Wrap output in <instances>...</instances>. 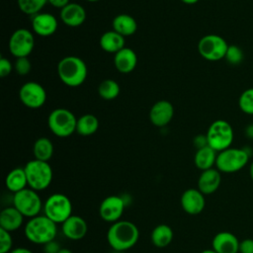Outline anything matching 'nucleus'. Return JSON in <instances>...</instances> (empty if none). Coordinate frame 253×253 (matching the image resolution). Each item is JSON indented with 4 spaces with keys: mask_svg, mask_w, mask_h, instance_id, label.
<instances>
[{
    "mask_svg": "<svg viewBox=\"0 0 253 253\" xmlns=\"http://www.w3.org/2000/svg\"><path fill=\"white\" fill-rule=\"evenodd\" d=\"M174 232L172 228L167 224H158L156 225L150 235L151 241L155 247L165 248L167 247L173 240Z\"/></svg>",
    "mask_w": 253,
    "mask_h": 253,
    "instance_id": "nucleus-27",
    "label": "nucleus"
},
{
    "mask_svg": "<svg viewBox=\"0 0 253 253\" xmlns=\"http://www.w3.org/2000/svg\"><path fill=\"white\" fill-rule=\"evenodd\" d=\"M239 241L237 237L228 231H221L212 238V249L216 253H237L239 252Z\"/></svg>",
    "mask_w": 253,
    "mask_h": 253,
    "instance_id": "nucleus-18",
    "label": "nucleus"
},
{
    "mask_svg": "<svg viewBox=\"0 0 253 253\" xmlns=\"http://www.w3.org/2000/svg\"><path fill=\"white\" fill-rule=\"evenodd\" d=\"M245 132H246V135H247V136H249V137L253 138V126H247V128H246Z\"/></svg>",
    "mask_w": 253,
    "mask_h": 253,
    "instance_id": "nucleus-42",
    "label": "nucleus"
},
{
    "mask_svg": "<svg viewBox=\"0 0 253 253\" xmlns=\"http://www.w3.org/2000/svg\"><path fill=\"white\" fill-rule=\"evenodd\" d=\"M208 144L216 152L229 148L234 137L233 128L224 120H216L211 124L206 133Z\"/></svg>",
    "mask_w": 253,
    "mask_h": 253,
    "instance_id": "nucleus-5",
    "label": "nucleus"
},
{
    "mask_svg": "<svg viewBox=\"0 0 253 253\" xmlns=\"http://www.w3.org/2000/svg\"><path fill=\"white\" fill-rule=\"evenodd\" d=\"M249 156L248 151L244 148H226L217 152L216 169L222 173L237 172L247 164Z\"/></svg>",
    "mask_w": 253,
    "mask_h": 253,
    "instance_id": "nucleus-8",
    "label": "nucleus"
},
{
    "mask_svg": "<svg viewBox=\"0 0 253 253\" xmlns=\"http://www.w3.org/2000/svg\"><path fill=\"white\" fill-rule=\"evenodd\" d=\"M29 188L40 192L49 187L52 181V169L48 162L33 159L24 166Z\"/></svg>",
    "mask_w": 253,
    "mask_h": 253,
    "instance_id": "nucleus-4",
    "label": "nucleus"
},
{
    "mask_svg": "<svg viewBox=\"0 0 253 253\" xmlns=\"http://www.w3.org/2000/svg\"><path fill=\"white\" fill-rule=\"evenodd\" d=\"M27 239L35 244H42L55 239L57 234L56 223L44 214H39L30 218L24 228Z\"/></svg>",
    "mask_w": 253,
    "mask_h": 253,
    "instance_id": "nucleus-3",
    "label": "nucleus"
},
{
    "mask_svg": "<svg viewBox=\"0 0 253 253\" xmlns=\"http://www.w3.org/2000/svg\"><path fill=\"white\" fill-rule=\"evenodd\" d=\"M99 127L98 119L92 114L82 115L77 119L76 132L83 136H88L94 134Z\"/></svg>",
    "mask_w": 253,
    "mask_h": 253,
    "instance_id": "nucleus-28",
    "label": "nucleus"
},
{
    "mask_svg": "<svg viewBox=\"0 0 253 253\" xmlns=\"http://www.w3.org/2000/svg\"><path fill=\"white\" fill-rule=\"evenodd\" d=\"M5 185L13 194L26 189L28 186V180L24 167H16L12 169L6 176Z\"/></svg>",
    "mask_w": 253,
    "mask_h": 253,
    "instance_id": "nucleus-24",
    "label": "nucleus"
},
{
    "mask_svg": "<svg viewBox=\"0 0 253 253\" xmlns=\"http://www.w3.org/2000/svg\"><path fill=\"white\" fill-rule=\"evenodd\" d=\"M180 203L185 212L191 215H196L201 213L205 209V195L199 189L190 188L183 192Z\"/></svg>",
    "mask_w": 253,
    "mask_h": 253,
    "instance_id": "nucleus-14",
    "label": "nucleus"
},
{
    "mask_svg": "<svg viewBox=\"0 0 253 253\" xmlns=\"http://www.w3.org/2000/svg\"><path fill=\"white\" fill-rule=\"evenodd\" d=\"M56 18L48 13H39L32 18L33 31L41 37H49L57 30Z\"/></svg>",
    "mask_w": 253,
    "mask_h": 253,
    "instance_id": "nucleus-17",
    "label": "nucleus"
},
{
    "mask_svg": "<svg viewBox=\"0 0 253 253\" xmlns=\"http://www.w3.org/2000/svg\"><path fill=\"white\" fill-rule=\"evenodd\" d=\"M240 253H253V239L246 238L239 243Z\"/></svg>",
    "mask_w": 253,
    "mask_h": 253,
    "instance_id": "nucleus-38",
    "label": "nucleus"
},
{
    "mask_svg": "<svg viewBox=\"0 0 253 253\" xmlns=\"http://www.w3.org/2000/svg\"><path fill=\"white\" fill-rule=\"evenodd\" d=\"M47 3L50 4L54 8H59L60 10L68 5L70 2L69 0H47Z\"/></svg>",
    "mask_w": 253,
    "mask_h": 253,
    "instance_id": "nucleus-40",
    "label": "nucleus"
},
{
    "mask_svg": "<svg viewBox=\"0 0 253 253\" xmlns=\"http://www.w3.org/2000/svg\"><path fill=\"white\" fill-rule=\"evenodd\" d=\"M99 96L107 101L116 99L120 94V86L117 81L113 79H106L102 81L98 87Z\"/></svg>",
    "mask_w": 253,
    "mask_h": 253,
    "instance_id": "nucleus-30",
    "label": "nucleus"
},
{
    "mask_svg": "<svg viewBox=\"0 0 253 253\" xmlns=\"http://www.w3.org/2000/svg\"><path fill=\"white\" fill-rule=\"evenodd\" d=\"M139 238L137 226L129 220H118L111 224L107 232V241L114 250L126 251L132 248Z\"/></svg>",
    "mask_w": 253,
    "mask_h": 253,
    "instance_id": "nucleus-1",
    "label": "nucleus"
},
{
    "mask_svg": "<svg viewBox=\"0 0 253 253\" xmlns=\"http://www.w3.org/2000/svg\"><path fill=\"white\" fill-rule=\"evenodd\" d=\"M87 65L78 56L69 55L61 58L57 64L58 77L63 84L69 87H78L87 78Z\"/></svg>",
    "mask_w": 253,
    "mask_h": 253,
    "instance_id": "nucleus-2",
    "label": "nucleus"
},
{
    "mask_svg": "<svg viewBox=\"0 0 253 253\" xmlns=\"http://www.w3.org/2000/svg\"><path fill=\"white\" fill-rule=\"evenodd\" d=\"M13 69V65L10 60L4 56H0V76L6 77L8 76Z\"/></svg>",
    "mask_w": 253,
    "mask_h": 253,
    "instance_id": "nucleus-36",
    "label": "nucleus"
},
{
    "mask_svg": "<svg viewBox=\"0 0 253 253\" xmlns=\"http://www.w3.org/2000/svg\"><path fill=\"white\" fill-rule=\"evenodd\" d=\"M19 9L26 15L35 16L45 6L47 0H17Z\"/></svg>",
    "mask_w": 253,
    "mask_h": 253,
    "instance_id": "nucleus-31",
    "label": "nucleus"
},
{
    "mask_svg": "<svg viewBox=\"0 0 253 253\" xmlns=\"http://www.w3.org/2000/svg\"><path fill=\"white\" fill-rule=\"evenodd\" d=\"M180 1H182L183 3L188 4V5H193V4H196L199 0H180Z\"/></svg>",
    "mask_w": 253,
    "mask_h": 253,
    "instance_id": "nucleus-43",
    "label": "nucleus"
},
{
    "mask_svg": "<svg viewBox=\"0 0 253 253\" xmlns=\"http://www.w3.org/2000/svg\"><path fill=\"white\" fill-rule=\"evenodd\" d=\"M61 249L59 243L53 239L43 245V253H58V251Z\"/></svg>",
    "mask_w": 253,
    "mask_h": 253,
    "instance_id": "nucleus-37",
    "label": "nucleus"
},
{
    "mask_svg": "<svg viewBox=\"0 0 253 253\" xmlns=\"http://www.w3.org/2000/svg\"><path fill=\"white\" fill-rule=\"evenodd\" d=\"M19 98L26 107L39 109L42 107L46 101V92L40 83L29 81L20 88Z\"/></svg>",
    "mask_w": 253,
    "mask_h": 253,
    "instance_id": "nucleus-12",
    "label": "nucleus"
},
{
    "mask_svg": "<svg viewBox=\"0 0 253 253\" xmlns=\"http://www.w3.org/2000/svg\"><path fill=\"white\" fill-rule=\"evenodd\" d=\"M200 253H216V252L213 249H206V250H204V251H202Z\"/></svg>",
    "mask_w": 253,
    "mask_h": 253,
    "instance_id": "nucleus-45",
    "label": "nucleus"
},
{
    "mask_svg": "<svg viewBox=\"0 0 253 253\" xmlns=\"http://www.w3.org/2000/svg\"><path fill=\"white\" fill-rule=\"evenodd\" d=\"M24 215L14 207H7L0 213V228L9 232L18 230L24 222Z\"/></svg>",
    "mask_w": 253,
    "mask_h": 253,
    "instance_id": "nucleus-22",
    "label": "nucleus"
},
{
    "mask_svg": "<svg viewBox=\"0 0 253 253\" xmlns=\"http://www.w3.org/2000/svg\"><path fill=\"white\" fill-rule=\"evenodd\" d=\"M13 238L11 232L0 228V253H9L12 250Z\"/></svg>",
    "mask_w": 253,
    "mask_h": 253,
    "instance_id": "nucleus-34",
    "label": "nucleus"
},
{
    "mask_svg": "<svg viewBox=\"0 0 253 253\" xmlns=\"http://www.w3.org/2000/svg\"><path fill=\"white\" fill-rule=\"evenodd\" d=\"M14 68L19 75L24 76L31 71L32 63L28 57H19V58H16V61L14 63Z\"/></svg>",
    "mask_w": 253,
    "mask_h": 253,
    "instance_id": "nucleus-35",
    "label": "nucleus"
},
{
    "mask_svg": "<svg viewBox=\"0 0 253 253\" xmlns=\"http://www.w3.org/2000/svg\"><path fill=\"white\" fill-rule=\"evenodd\" d=\"M9 253H33V251H31L28 248L25 247H16L14 249H12Z\"/></svg>",
    "mask_w": 253,
    "mask_h": 253,
    "instance_id": "nucleus-41",
    "label": "nucleus"
},
{
    "mask_svg": "<svg viewBox=\"0 0 253 253\" xmlns=\"http://www.w3.org/2000/svg\"><path fill=\"white\" fill-rule=\"evenodd\" d=\"M193 143L197 149H200V148H203V147L209 145L206 134H199V135L195 136Z\"/></svg>",
    "mask_w": 253,
    "mask_h": 253,
    "instance_id": "nucleus-39",
    "label": "nucleus"
},
{
    "mask_svg": "<svg viewBox=\"0 0 253 253\" xmlns=\"http://www.w3.org/2000/svg\"><path fill=\"white\" fill-rule=\"evenodd\" d=\"M226 61L231 64V65H237L240 64L243 61L244 58V54L242 49L235 44H230L228 45L225 57Z\"/></svg>",
    "mask_w": 253,
    "mask_h": 253,
    "instance_id": "nucleus-33",
    "label": "nucleus"
},
{
    "mask_svg": "<svg viewBox=\"0 0 253 253\" xmlns=\"http://www.w3.org/2000/svg\"><path fill=\"white\" fill-rule=\"evenodd\" d=\"M99 43L101 48L106 52L117 53L125 47V37L114 30L108 31L101 36Z\"/></svg>",
    "mask_w": 253,
    "mask_h": 253,
    "instance_id": "nucleus-23",
    "label": "nucleus"
},
{
    "mask_svg": "<svg viewBox=\"0 0 253 253\" xmlns=\"http://www.w3.org/2000/svg\"><path fill=\"white\" fill-rule=\"evenodd\" d=\"M137 63V56L133 49L129 47H124L115 53L114 64L116 69L121 73L131 72Z\"/></svg>",
    "mask_w": 253,
    "mask_h": 253,
    "instance_id": "nucleus-21",
    "label": "nucleus"
},
{
    "mask_svg": "<svg viewBox=\"0 0 253 253\" xmlns=\"http://www.w3.org/2000/svg\"><path fill=\"white\" fill-rule=\"evenodd\" d=\"M13 206L25 216L34 217L40 214L43 208L42 199L37 191L26 188L13 195Z\"/></svg>",
    "mask_w": 253,
    "mask_h": 253,
    "instance_id": "nucleus-9",
    "label": "nucleus"
},
{
    "mask_svg": "<svg viewBox=\"0 0 253 253\" xmlns=\"http://www.w3.org/2000/svg\"><path fill=\"white\" fill-rule=\"evenodd\" d=\"M77 119L67 109L57 108L53 110L48 118L47 125L50 131L58 137H67L76 131Z\"/></svg>",
    "mask_w": 253,
    "mask_h": 253,
    "instance_id": "nucleus-7",
    "label": "nucleus"
},
{
    "mask_svg": "<svg viewBox=\"0 0 253 253\" xmlns=\"http://www.w3.org/2000/svg\"><path fill=\"white\" fill-rule=\"evenodd\" d=\"M35 159L42 161H48L53 154V144L46 137L38 138L33 147Z\"/></svg>",
    "mask_w": 253,
    "mask_h": 253,
    "instance_id": "nucleus-29",
    "label": "nucleus"
},
{
    "mask_svg": "<svg viewBox=\"0 0 253 253\" xmlns=\"http://www.w3.org/2000/svg\"><path fill=\"white\" fill-rule=\"evenodd\" d=\"M113 30L122 35L123 37H128L133 35L137 30V24L133 17L127 14H120L113 20Z\"/></svg>",
    "mask_w": 253,
    "mask_h": 253,
    "instance_id": "nucleus-26",
    "label": "nucleus"
},
{
    "mask_svg": "<svg viewBox=\"0 0 253 253\" xmlns=\"http://www.w3.org/2000/svg\"><path fill=\"white\" fill-rule=\"evenodd\" d=\"M43 214L54 223H63L72 215V203L70 199L61 193L50 195L43 204Z\"/></svg>",
    "mask_w": 253,
    "mask_h": 253,
    "instance_id": "nucleus-6",
    "label": "nucleus"
},
{
    "mask_svg": "<svg viewBox=\"0 0 253 253\" xmlns=\"http://www.w3.org/2000/svg\"><path fill=\"white\" fill-rule=\"evenodd\" d=\"M88 2H96V1H99V0H86Z\"/></svg>",
    "mask_w": 253,
    "mask_h": 253,
    "instance_id": "nucleus-47",
    "label": "nucleus"
},
{
    "mask_svg": "<svg viewBox=\"0 0 253 253\" xmlns=\"http://www.w3.org/2000/svg\"><path fill=\"white\" fill-rule=\"evenodd\" d=\"M174 116L173 105L166 100L156 102L149 111V120L155 126L162 127L167 126Z\"/></svg>",
    "mask_w": 253,
    "mask_h": 253,
    "instance_id": "nucleus-15",
    "label": "nucleus"
},
{
    "mask_svg": "<svg viewBox=\"0 0 253 253\" xmlns=\"http://www.w3.org/2000/svg\"><path fill=\"white\" fill-rule=\"evenodd\" d=\"M61 228L67 239L77 241L84 238L87 234L88 224L83 217L72 214L61 224Z\"/></svg>",
    "mask_w": 253,
    "mask_h": 253,
    "instance_id": "nucleus-16",
    "label": "nucleus"
},
{
    "mask_svg": "<svg viewBox=\"0 0 253 253\" xmlns=\"http://www.w3.org/2000/svg\"><path fill=\"white\" fill-rule=\"evenodd\" d=\"M239 109L247 115H253V87L244 90L238 99Z\"/></svg>",
    "mask_w": 253,
    "mask_h": 253,
    "instance_id": "nucleus-32",
    "label": "nucleus"
},
{
    "mask_svg": "<svg viewBox=\"0 0 253 253\" xmlns=\"http://www.w3.org/2000/svg\"><path fill=\"white\" fill-rule=\"evenodd\" d=\"M58 253H72V251L70 249H68V248H61L58 251Z\"/></svg>",
    "mask_w": 253,
    "mask_h": 253,
    "instance_id": "nucleus-44",
    "label": "nucleus"
},
{
    "mask_svg": "<svg viewBox=\"0 0 253 253\" xmlns=\"http://www.w3.org/2000/svg\"><path fill=\"white\" fill-rule=\"evenodd\" d=\"M35 46L33 34L27 29H18L10 37L9 50L13 56L28 57Z\"/></svg>",
    "mask_w": 253,
    "mask_h": 253,
    "instance_id": "nucleus-11",
    "label": "nucleus"
},
{
    "mask_svg": "<svg viewBox=\"0 0 253 253\" xmlns=\"http://www.w3.org/2000/svg\"><path fill=\"white\" fill-rule=\"evenodd\" d=\"M216 157L217 152L211 146L207 145L203 148L197 149L194 156V163L198 169L205 171L213 168V165H215L216 162Z\"/></svg>",
    "mask_w": 253,
    "mask_h": 253,
    "instance_id": "nucleus-25",
    "label": "nucleus"
},
{
    "mask_svg": "<svg viewBox=\"0 0 253 253\" xmlns=\"http://www.w3.org/2000/svg\"><path fill=\"white\" fill-rule=\"evenodd\" d=\"M228 43L218 35L204 36L198 42V51L209 61H218L225 57Z\"/></svg>",
    "mask_w": 253,
    "mask_h": 253,
    "instance_id": "nucleus-10",
    "label": "nucleus"
},
{
    "mask_svg": "<svg viewBox=\"0 0 253 253\" xmlns=\"http://www.w3.org/2000/svg\"><path fill=\"white\" fill-rule=\"evenodd\" d=\"M90 253H91V252H90Z\"/></svg>",
    "mask_w": 253,
    "mask_h": 253,
    "instance_id": "nucleus-48",
    "label": "nucleus"
},
{
    "mask_svg": "<svg viewBox=\"0 0 253 253\" xmlns=\"http://www.w3.org/2000/svg\"><path fill=\"white\" fill-rule=\"evenodd\" d=\"M126 203L120 196L112 195L105 198L99 207V214L101 218L107 222L114 223L123 215Z\"/></svg>",
    "mask_w": 253,
    "mask_h": 253,
    "instance_id": "nucleus-13",
    "label": "nucleus"
},
{
    "mask_svg": "<svg viewBox=\"0 0 253 253\" xmlns=\"http://www.w3.org/2000/svg\"><path fill=\"white\" fill-rule=\"evenodd\" d=\"M60 20L68 27H78L86 20V11L78 3H69L60 10Z\"/></svg>",
    "mask_w": 253,
    "mask_h": 253,
    "instance_id": "nucleus-19",
    "label": "nucleus"
},
{
    "mask_svg": "<svg viewBox=\"0 0 253 253\" xmlns=\"http://www.w3.org/2000/svg\"><path fill=\"white\" fill-rule=\"evenodd\" d=\"M221 175L220 172L215 168H211L202 171L198 179V189L204 195L213 194L220 186Z\"/></svg>",
    "mask_w": 253,
    "mask_h": 253,
    "instance_id": "nucleus-20",
    "label": "nucleus"
},
{
    "mask_svg": "<svg viewBox=\"0 0 253 253\" xmlns=\"http://www.w3.org/2000/svg\"><path fill=\"white\" fill-rule=\"evenodd\" d=\"M250 177H251V179L253 181V162L250 165Z\"/></svg>",
    "mask_w": 253,
    "mask_h": 253,
    "instance_id": "nucleus-46",
    "label": "nucleus"
}]
</instances>
